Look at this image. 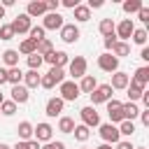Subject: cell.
Returning a JSON list of instances; mask_svg holds the SVG:
<instances>
[{
  "label": "cell",
  "mask_w": 149,
  "mask_h": 149,
  "mask_svg": "<svg viewBox=\"0 0 149 149\" xmlns=\"http://www.w3.org/2000/svg\"><path fill=\"white\" fill-rule=\"evenodd\" d=\"M58 91H61V95H58V98H61L63 102H74V100L79 98V86H77L72 79H70V81L65 79L63 84H58Z\"/></svg>",
  "instance_id": "1"
},
{
  "label": "cell",
  "mask_w": 149,
  "mask_h": 149,
  "mask_svg": "<svg viewBox=\"0 0 149 149\" xmlns=\"http://www.w3.org/2000/svg\"><path fill=\"white\" fill-rule=\"evenodd\" d=\"M88 95H91V107L102 105V102L112 100V86H109V84H98V86L93 88V93H88Z\"/></svg>",
  "instance_id": "2"
},
{
  "label": "cell",
  "mask_w": 149,
  "mask_h": 149,
  "mask_svg": "<svg viewBox=\"0 0 149 149\" xmlns=\"http://www.w3.org/2000/svg\"><path fill=\"white\" fill-rule=\"evenodd\" d=\"M98 133H100V137H102L105 144H116V142L121 140L119 128H116L114 123H100V126H98Z\"/></svg>",
  "instance_id": "3"
},
{
  "label": "cell",
  "mask_w": 149,
  "mask_h": 149,
  "mask_svg": "<svg viewBox=\"0 0 149 149\" xmlns=\"http://www.w3.org/2000/svg\"><path fill=\"white\" fill-rule=\"evenodd\" d=\"M86 68H88L86 58H84V56H74V58L68 63V70H70V77H72V81H74V79H81V77L86 74Z\"/></svg>",
  "instance_id": "4"
},
{
  "label": "cell",
  "mask_w": 149,
  "mask_h": 149,
  "mask_svg": "<svg viewBox=\"0 0 149 149\" xmlns=\"http://www.w3.org/2000/svg\"><path fill=\"white\" fill-rule=\"evenodd\" d=\"M79 116H81V123H84L86 128H98V126H100V114H98L95 107H91V105L81 107V109H79Z\"/></svg>",
  "instance_id": "5"
},
{
  "label": "cell",
  "mask_w": 149,
  "mask_h": 149,
  "mask_svg": "<svg viewBox=\"0 0 149 149\" xmlns=\"http://www.w3.org/2000/svg\"><path fill=\"white\" fill-rule=\"evenodd\" d=\"M33 140H37L40 144L44 142H51L54 140V128L47 123V121H42V123H37V126H33Z\"/></svg>",
  "instance_id": "6"
},
{
  "label": "cell",
  "mask_w": 149,
  "mask_h": 149,
  "mask_svg": "<svg viewBox=\"0 0 149 149\" xmlns=\"http://www.w3.org/2000/svg\"><path fill=\"white\" fill-rule=\"evenodd\" d=\"M133 30H135L133 19H121V21H119V26L114 28V35H116V40H119V42H128V40H130V35H133Z\"/></svg>",
  "instance_id": "7"
},
{
  "label": "cell",
  "mask_w": 149,
  "mask_h": 149,
  "mask_svg": "<svg viewBox=\"0 0 149 149\" xmlns=\"http://www.w3.org/2000/svg\"><path fill=\"white\" fill-rule=\"evenodd\" d=\"M98 68H100L102 72L114 74V72L119 70V58H116V56H112L109 51H105V54H100V56H98Z\"/></svg>",
  "instance_id": "8"
},
{
  "label": "cell",
  "mask_w": 149,
  "mask_h": 149,
  "mask_svg": "<svg viewBox=\"0 0 149 149\" xmlns=\"http://www.w3.org/2000/svg\"><path fill=\"white\" fill-rule=\"evenodd\" d=\"M12 26V30H14V35H23V33H28L30 28H33V19L23 12V14H16V19L9 23Z\"/></svg>",
  "instance_id": "9"
},
{
  "label": "cell",
  "mask_w": 149,
  "mask_h": 149,
  "mask_svg": "<svg viewBox=\"0 0 149 149\" xmlns=\"http://www.w3.org/2000/svg\"><path fill=\"white\" fill-rule=\"evenodd\" d=\"M42 58H44V63H49L51 68H65V65L70 63V56H68L65 51H58V49L49 51V54L42 56Z\"/></svg>",
  "instance_id": "10"
},
{
  "label": "cell",
  "mask_w": 149,
  "mask_h": 149,
  "mask_svg": "<svg viewBox=\"0 0 149 149\" xmlns=\"http://www.w3.org/2000/svg\"><path fill=\"white\" fill-rule=\"evenodd\" d=\"M107 105V116H109V123H114V126H119L121 121H123V109H121V105L123 102H119V100H107L105 102Z\"/></svg>",
  "instance_id": "11"
},
{
  "label": "cell",
  "mask_w": 149,
  "mask_h": 149,
  "mask_svg": "<svg viewBox=\"0 0 149 149\" xmlns=\"http://www.w3.org/2000/svg\"><path fill=\"white\" fill-rule=\"evenodd\" d=\"M63 26H65V21H63V16L58 12H47L44 19H42V28L44 30H61Z\"/></svg>",
  "instance_id": "12"
},
{
  "label": "cell",
  "mask_w": 149,
  "mask_h": 149,
  "mask_svg": "<svg viewBox=\"0 0 149 149\" xmlns=\"http://www.w3.org/2000/svg\"><path fill=\"white\" fill-rule=\"evenodd\" d=\"M63 107H65V102H63L58 95H54V98L47 100V105H44V114L51 116V119H54V116H61V114H63Z\"/></svg>",
  "instance_id": "13"
},
{
  "label": "cell",
  "mask_w": 149,
  "mask_h": 149,
  "mask_svg": "<svg viewBox=\"0 0 149 149\" xmlns=\"http://www.w3.org/2000/svg\"><path fill=\"white\" fill-rule=\"evenodd\" d=\"M79 28L74 26V23H65L63 28H61V40L65 42V44H74L77 40H79Z\"/></svg>",
  "instance_id": "14"
},
{
  "label": "cell",
  "mask_w": 149,
  "mask_h": 149,
  "mask_svg": "<svg viewBox=\"0 0 149 149\" xmlns=\"http://www.w3.org/2000/svg\"><path fill=\"white\" fill-rule=\"evenodd\" d=\"M128 84H130V74H128V72H121V70H116V72L112 74V81H109L112 91H121V88H126Z\"/></svg>",
  "instance_id": "15"
},
{
  "label": "cell",
  "mask_w": 149,
  "mask_h": 149,
  "mask_svg": "<svg viewBox=\"0 0 149 149\" xmlns=\"http://www.w3.org/2000/svg\"><path fill=\"white\" fill-rule=\"evenodd\" d=\"M26 14L33 19V16H44L47 14V2L44 0H30L28 7H26Z\"/></svg>",
  "instance_id": "16"
},
{
  "label": "cell",
  "mask_w": 149,
  "mask_h": 149,
  "mask_svg": "<svg viewBox=\"0 0 149 149\" xmlns=\"http://www.w3.org/2000/svg\"><path fill=\"white\" fill-rule=\"evenodd\" d=\"M130 81L137 84V86H142V88H147V84H149V68H147V65H140V68L133 72Z\"/></svg>",
  "instance_id": "17"
},
{
  "label": "cell",
  "mask_w": 149,
  "mask_h": 149,
  "mask_svg": "<svg viewBox=\"0 0 149 149\" xmlns=\"http://www.w3.org/2000/svg\"><path fill=\"white\" fill-rule=\"evenodd\" d=\"M12 102H16V105H23V102H28V98H30V91L23 86V84H19V86H12Z\"/></svg>",
  "instance_id": "18"
},
{
  "label": "cell",
  "mask_w": 149,
  "mask_h": 149,
  "mask_svg": "<svg viewBox=\"0 0 149 149\" xmlns=\"http://www.w3.org/2000/svg\"><path fill=\"white\" fill-rule=\"evenodd\" d=\"M2 63H5V70H9V68H19V51H16V49H7V51H2Z\"/></svg>",
  "instance_id": "19"
},
{
  "label": "cell",
  "mask_w": 149,
  "mask_h": 149,
  "mask_svg": "<svg viewBox=\"0 0 149 149\" xmlns=\"http://www.w3.org/2000/svg\"><path fill=\"white\" fill-rule=\"evenodd\" d=\"M40 72L37 70H28V72H23V86L30 91V88H37L40 86Z\"/></svg>",
  "instance_id": "20"
},
{
  "label": "cell",
  "mask_w": 149,
  "mask_h": 149,
  "mask_svg": "<svg viewBox=\"0 0 149 149\" xmlns=\"http://www.w3.org/2000/svg\"><path fill=\"white\" fill-rule=\"evenodd\" d=\"M77 86H79V93H93V88L98 86V79H95L93 74H84Z\"/></svg>",
  "instance_id": "21"
},
{
  "label": "cell",
  "mask_w": 149,
  "mask_h": 149,
  "mask_svg": "<svg viewBox=\"0 0 149 149\" xmlns=\"http://www.w3.org/2000/svg\"><path fill=\"white\" fill-rule=\"evenodd\" d=\"M121 109H123V121H133V119L140 116V107H137V102H123Z\"/></svg>",
  "instance_id": "22"
},
{
  "label": "cell",
  "mask_w": 149,
  "mask_h": 149,
  "mask_svg": "<svg viewBox=\"0 0 149 149\" xmlns=\"http://www.w3.org/2000/svg\"><path fill=\"white\" fill-rule=\"evenodd\" d=\"M16 133H19V140H21V142L33 140V123H30V121H21V123L16 126Z\"/></svg>",
  "instance_id": "23"
},
{
  "label": "cell",
  "mask_w": 149,
  "mask_h": 149,
  "mask_svg": "<svg viewBox=\"0 0 149 149\" xmlns=\"http://www.w3.org/2000/svg\"><path fill=\"white\" fill-rule=\"evenodd\" d=\"M72 12H74V21H79V23H86V21L91 19V9H88L86 5H77Z\"/></svg>",
  "instance_id": "24"
},
{
  "label": "cell",
  "mask_w": 149,
  "mask_h": 149,
  "mask_svg": "<svg viewBox=\"0 0 149 149\" xmlns=\"http://www.w3.org/2000/svg\"><path fill=\"white\" fill-rule=\"evenodd\" d=\"M109 54H112V56H116V58L121 61L123 56H128V54H130V44H128V42H116V44L112 47V51H109Z\"/></svg>",
  "instance_id": "25"
},
{
  "label": "cell",
  "mask_w": 149,
  "mask_h": 149,
  "mask_svg": "<svg viewBox=\"0 0 149 149\" xmlns=\"http://www.w3.org/2000/svg\"><path fill=\"white\" fill-rule=\"evenodd\" d=\"M21 81H23V72H21V68H9V70H7V84L19 86Z\"/></svg>",
  "instance_id": "26"
},
{
  "label": "cell",
  "mask_w": 149,
  "mask_h": 149,
  "mask_svg": "<svg viewBox=\"0 0 149 149\" xmlns=\"http://www.w3.org/2000/svg\"><path fill=\"white\" fill-rule=\"evenodd\" d=\"M126 91H128V102H137V100L142 98V93H144V88L137 86V84H133V81L126 86Z\"/></svg>",
  "instance_id": "27"
},
{
  "label": "cell",
  "mask_w": 149,
  "mask_h": 149,
  "mask_svg": "<svg viewBox=\"0 0 149 149\" xmlns=\"http://www.w3.org/2000/svg\"><path fill=\"white\" fill-rule=\"evenodd\" d=\"M72 135H74V140H77V142H86V140L91 137V128H86L84 123H77V126H74V130H72Z\"/></svg>",
  "instance_id": "28"
},
{
  "label": "cell",
  "mask_w": 149,
  "mask_h": 149,
  "mask_svg": "<svg viewBox=\"0 0 149 149\" xmlns=\"http://www.w3.org/2000/svg\"><path fill=\"white\" fill-rule=\"evenodd\" d=\"M114 28H116V23H114L112 19H102V21H100V26H98V30H100V35H102V37L114 35Z\"/></svg>",
  "instance_id": "29"
},
{
  "label": "cell",
  "mask_w": 149,
  "mask_h": 149,
  "mask_svg": "<svg viewBox=\"0 0 149 149\" xmlns=\"http://www.w3.org/2000/svg\"><path fill=\"white\" fill-rule=\"evenodd\" d=\"M74 126H77V123H74L72 116H61V119H58V130H61V133H72Z\"/></svg>",
  "instance_id": "30"
},
{
  "label": "cell",
  "mask_w": 149,
  "mask_h": 149,
  "mask_svg": "<svg viewBox=\"0 0 149 149\" xmlns=\"http://www.w3.org/2000/svg\"><path fill=\"white\" fill-rule=\"evenodd\" d=\"M35 49H37V44H35L33 40H28V37H26V40L19 44V49H16V51H19V54H23V56H30V54H35Z\"/></svg>",
  "instance_id": "31"
},
{
  "label": "cell",
  "mask_w": 149,
  "mask_h": 149,
  "mask_svg": "<svg viewBox=\"0 0 149 149\" xmlns=\"http://www.w3.org/2000/svg\"><path fill=\"white\" fill-rule=\"evenodd\" d=\"M116 128H119V135L121 137H133V133H135V123L133 121H121Z\"/></svg>",
  "instance_id": "32"
},
{
  "label": "cell",
  "mask_w": 149,
  "mask_h": 149,
  "mask_svg": "<svg viewBox=\"0 0 149 149\" xmlns=\"http://www.w3.org/2000/svg\"><path fill=\"white\" fill-rule=\"evenodd\" d=\"M49 51H54V44H51V40H49V37L40 40V42H37V49H35V54H40V56H47Z\"/></svg>",
  "instance_id": "33"
},
{
  "label": "cell",
  "mask_w": 149,
  "mask_h": 149,
  "mask_svg": "<svg viewBox=\"0 0 149 149\" xmlns=\"http://www.w3.org/2000/svg\"><path fill=\"white\" fill-rule=\"evenodd\" d=\"M130 37H133V42H135V44L144 47V44H147V28H135Z\"/></svg>",
  "instance_id": "34"
},
{
  "label": "cell",
  "mask_w": 149,
  "mask_h": 149,
  "mask_svg": "<svg viewBox=\"0 0 149 149\" xmlns=\"http://www.w3.org/2000/svg\"><path fill=\"white\" fill-rule=\"evenodd\" d=\"M44 33H47V30H44V28H42V26H33V28H30V30H28V35H30V37H28V40H33V42H35V44H37V42H40V40H44Z\"/></svg>",
  "instance_id": "35"
},
{
  "label": "cell",
  "mask_w": 149,
  "mask_h": 149,
  "mask_svg": "<svg viewBox=\"0 0 149 149\" xmlns=\"http://www.w3.org/2000/svg\"><path fill=\"white\" fill-rule=\"evenodd\" d=\"M140 7H142V0H126V2H123V12H126V14L140 12Z\"/></svg>",
  "instance_id": "36"
},
{
  "label": "cell",
  "mask_w": 149,
  "mask_h": 149,
  "mask_svg": "<svg viewBox=\"0 0 149 149\" xmlns=\"http://www.w3.org/2000/svg\"><path fill=\"white\" fill-rule=\"evenodd\" d=\"M47 74H49L56 84H63V81H65V70H63V68H51Z\"/></svg>",
  "instance_id": "37"
},
{
  "label": "cell",
  "mask_w": 149,
  "mask_h": 149,
  "mask_svg": "<svg viewBox=\"0 0 149 149\" xmlns=\"http://www.w3.org/2000/svg\"><path fill=\"white\" fill-rule=\"evenodd\" d=\"M42 63H44V58H42L40 54H30V56H28V68H30V70H37V72H40V65H42Z\"/></svg>",
  "instance_id": "38"
},
{
  "label": "cell",
  "mask_w": 149,
  "mask_h": 149,
  "mask_svg": "<svg viewBox=\"0 0 149 149\" xmlns=\"http://www.w3.org/2000/svg\"><path fill=\"white\" fill-rule=\"evenodd\" d=\"M14 112H16V102H12V100H2V105H0V114L12 116Z\"/></svg>",
  "instance_id": "39"
},
{
  "label": "cell",
  "mask_w": 149,
  "mask_h": 149,
  "mask_svg": "<svg viewBox=\"0 0 149 149\" xmlns=\"http://www.w3.org/2000/svg\"><path fill=\"white\" fill-rule=\"evenodd\" d=\"M14 37V30H12V26L9 23H0V40H12Z\"/></svg>",
  "instance_id": "40"
},
{
  "label": "cell",
  "mask_w": 149,
  "mask_h": 149,
  "mask_svg": "<svg viewBox=\"0 0 149 149\" xmlns=\"http://www.w3.org/2000/svg\"><path fill=\"white\" fill-rule=\"evenodd\" d=\"M40 86H42V88H54L56 81H54L49 74H42V77H40Z\"/></svg>",
  "instance_id": "41"
},
{
  "label": "cell",
  "mask_w": 149,
  "mask_h": 149,
  "mask_svg": "<svg viewBox=\"0 0 149 149\" xmlns=\"http://www.w3.org/2000/svg\"><path fill=\"white\" fill-rule=\"evenodd\" d=\"M40 149H65V142H61V140H51V142H47V144L40 147Z\"/></svg>",
  "instance_id": "42"
},
{
  "label": "cell",
  "mask_w": 149,
  "mask_h": 149,
  "mask_svg": "<svg viewBox=\"0 0 149 149\" xmlns=\"http://www.w3.org/2000/svg\"><path fill=\"white\" fill-rule=\"evenodd\" d=\"M137 19H140L142 23H147V21H149V7H144V5H142V7H140V12H137Z\"/></svg>",
  "instance_id": "43"
},
{
  "label": "cell",
  "mask_w": 149,
  "mask_h": 149,
  "mask_svg": "<svg viewBox=\"0 0 149 149\" xmlns=\"http://www.w3.org/2000/svg\"><path fill=\"white\" fill-rule=\"evenodd\" d=\"M116 42H119V40H116V35H109V37H105V49H107V51H112V47H114Z\"/></svg>",
  "instance_id": "44"
},
{
  "label": "cell",
  "mask_w": 149,
  "mask_h": 149,
  "mask_svg": "<svg viewBox=\"0 0 149 149\" xmlns=\"http://www.w3.org/2000/svg\"><path fill=\"white\" fill-rule=\"evenodd\" d=\"M58 7H61V0H49L47 2V12H58Z\"/></svg>",
  "instance_id": "45"
},
{
  "label": "cell",
  "mask_w": 149,
  "mask_h": 149,
  "mask_svg": "<svg viewBox=\"0 0 149 149\" xmlns=\"http://www.w3.org/2000/svg\"><path fill=\"white\" fill-rule=\"evenodd\" d=\"M116 149H135V147H133L130 140H119V142H116Z\"/></svg>",
  "instance_id": "46"
},
{
  "label": "cell",
  "mask_w": 149,
  "mask_h": 149,
  "mask_svg": "<svg viewBox=\"0 0 149 149\" xmlns=\"http://www.w3.org/2000/svg\"><path fill=\"white\" fill-rule=\"evenodd\" d=\"M61 5H63V7H68V9H74V7L79 5V0H61Z\"/></svg>",
  "instance_id": "47"
},
{
  "label": "cell",
  "mask_w": 149,
  "mask_h": 149,
  "mask_svg": "<svg viewBox=\"0 0 149 149\" xmlns=\"http://www.w3.org/2000/svg\"><path fill=\"white\" fill-rule=\"evenodd\" d=\"M140 121L144 126H149V109H140Z\"/></svg>",
  "instance_id": "48"
},
{
  "label": "cell",
  "mask_w": 149,
  "mask_h": 149,
  "mask_svg": "<svg viewBox=\"0 0 149 149\" xmlns=\"http://www.w3.org/2000/svg\"><path fill=\"white\" fill-rule=\"evenodd\" d=\"M86 7H88V9H98V7H102V0H88Z\"/></svg>",
  "instance_id": "49"
},
{
  "label": "cell",
  "mask_w": 149,
  "mask_h": 149,
  "mask_svg": "<svg viewBox=\"0 0 149 149\" xmlns=\"http://www.w3.org/2000/svg\"><path fill=\"white\" fill-rule=\"evenodd\" d=\"M140 100H142V105H144V109H149V93H147V91L142 93V98H140Z\"/></svg>",
  "instance_id": "50"
},
{
  "label": "cell",
  "mask_w": 149,
  "mask_h": 149,
  "mask_svg": "<svg viewBox=\"0 0 149 149\" xmlns=\"http://www.w3.org/2000/svg\"><path fill=\"white\" fill-rule=\"evenodd\" d=\"M2 84H7V70L5 68H0V86Z\"/></svg>",
  "instance_id": "51"
},
{
  "label": "cell",
  "mask_w": 149,
  "mask_h": 149,
  "mask_svg": "<svg viewBox=\"0 0 149 149\" xmlns=\"http://www.w3.org/2000/svg\"><path fill=\"white\" fill-rule=\"evenodd\" d=\"M140 58H142V61H149V49H147V47H142V51H140Z\"/></svg>",
  "instance_id": "52"
},
{
  "label": "cell",
  "mask_w": 149,
  "mask_h": 149,
  "mask_svg": "<svg viewBox=\"0 0 149 149\" xmlns=\"http://www.w3.org/2000/svg\"><path fill=\"white\" fill-rule=\"evenodd\" d=\"M42 144L37 142V140H28V149H40Z\"/></svg>",
  "instance_id": "53"
},
{
  "label": "cell",
  "mask_w": 149,
  "mask_h": 149,
  "mask_svg": "<svg viewBox=\"0 0 149 149\" xmlns=\"http://www.w3.org/2000/svg\"><path fill=\"white\" fill-rule=\"evenodd\" d=\"M12 149H28V142H21V140H19V142H16Z\"/></svg>",
  "instance_id": "54"
},
{
  "label": "cell",
  "mask_w": 149,
  "mask_h": 149,
  "mask_svg": "<svg viewBox=\"0 0 149 149\" xmlns=\"http://www.w3.org/2000/svg\"><path fill=\"white\" fill-rule=\"evenodd\" d=\"M95 149H112V144H105V142H102V144H100V147H95Z\"/></svg>",
  "instance_id": "55"
},
{
  "label": "cell",
  "mask_w": 149,
  "mask_h": 149,
  "mask_svg": "<svg viewBox=\"0 0 149 149\" xmlns=\"http://www.w3.org/2000/svg\"><path fill=\"white\" fill-rule=\"evenodd\" d=\"M0 19H5V7L0 5Z\"/></svg>",
  "instance_id": "56"
},
{
  "label": "cell",
  "mask_w": 149,
  "mask_h": 149,
  "mask_svg": "<svg viewBox=\"0 0 149 149\" xmlns=\"http://www.w3.org/2000/svg\"><path fill=\"white\" fill-rule=\"evenodd\" d=\"M0 149H12L9 144H5V142H0Z\"/></svg>",
  "instance_id": "57"
},
{
  "label": "cell",
  "mask_w": 149,
  "mask_h": 149,
  "mask_svg": "<svg viewBox=\"0 0 149 149\" xmlns=\"http://www.w3.org/2000/svg\"><path fill=\"white\" fill-rule=\"evenodd\" d=\"M2 100H5V95H2V91H0V105H2Z\"/></svg>",
  "instance_id": "58"
},
{
  "label": "cell",
  "mask_w": 149,
  "mask_h": 149,
  "mask_svg": "<svg viewBox=\"0 0 149 149\" xmlns=\"http://www.w3.org/2000/svg\"><path fill=\"white\" fill-rule=\"evenodd\" d=\"M135 149H144V147H135Z\"/></svg>",
  "instance_id": "59"
},
{
  "label": "cell",
  "mask_w": 149,
  "mask_h": 149,
  "mask_svg": "<svg viewBox=\"0 0 149 149\" xmlns=\"http://www.w3.org/2000/svg\"><path fill=\"white\" fill-rule=\"evenodd\" d=\"M81 149H88V147H81Z\"/></svg>",
  "instance_id": "60"
},
{
  "label": "cell",
  "mask_w": 149,
  "mask_h": 149,
  "mask_svg": "<svg viewBox=\"0 0 149 149\" xmlns=\"http://www.w3.org/2000/svg\"><path fill=\"white\" fill-rule=\"evenodd\" d=\"M0 68H2V65H0Z\"/></svg>",
  "instance_id": "61"
}]
</instances>
